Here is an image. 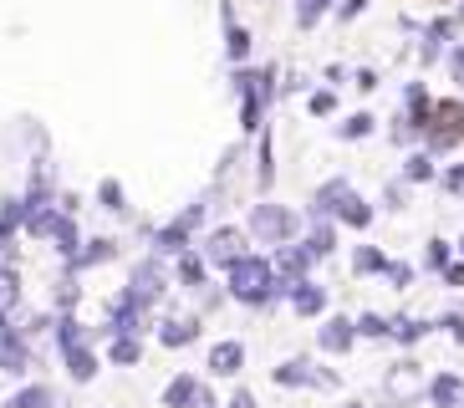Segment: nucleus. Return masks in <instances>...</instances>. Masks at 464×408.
I'll return each instance as SVG.
<instances>
[{"mask_svg": "<svg viewBox=\"0 0 464 408\" xmlns=\"http://www.w3.org/2000/svg\"><path fill=\"white\" fill-rule=\"evenodd\" d=\"M276 266L266 256H246L230 266V296L246 301V306H266V301L276 296Z\"/></svg>", "mask_w": 464, "mask_h": 408, "instance_id": "nucleus-1", "label": "nucleus"}, {"mask_svg": "<svg viewBox=\"0 0 464 408\" xmlns=\"http://www.w3.org/2000/svg\"><path fill=\"white\" fill-rule=\"evenodd\" d=\"M250 240H260V245H276V250H281V245H291V235L301 230V219L291 215L286 204H256V209H250Z\"/></svg>", "mask_w": 464, "mask_h": 408, "instance_id": "nucleus-2", "label": "nucleus"}, {"mask_svg": "<svg viewBox=\"0 0 464 408\" xmlns=\"http://www.w3.org/2000/svg\"><path fill=\"white\" fill-rule=\"evenodd\" d=\"M382 393H388L398 408H403V403H413V398L429 393V378H423V367H419V363H409V357H403L398 367H388V378H382Z\"/></svg>", "mask_w": 464, "mask_h": 408, "instance_id": "nucleus-3", "label": "nucleus"}, {"mask_svg": "<svg viewBox=\"0 0 464 408\" xmlns=\"http://www.w3.org/2000/svg\"><path fill=\"white\" fill-rule=\"evenodd\" d=\"M199 219H205V204H189L174 225H164V230H159V256H184V250H189V230Z\"/></svg>", "mask_w": 464, "mask_h": 408, "instance_id": "nucleus-4", "label": "nucleus"}, {"mask_svg": "<svg viewBox=\"0 0 464 408\" xmlns=\"http://www.w3.org/2000/svg\"><path fill=\"white\" fill-rule=\"evenodd\" d=\"M205 256L215 260V266H225L230 271L235 260H246V230H209V240H205Z\"/></svg>", "mask_w": 464, "mask_h": 408, "instance_id": "nucleus-5", "label": "nucleus"}, {"mask_svg": "<svg viewBox=\"0 0 464 408\" xmlns=\"http://www.w3.org/2000/svg\"><path fill=\"white\" fill-rule=\"evenodd\" d=\"M164 291H169V281H164V271H159V260H143L133 271V281H128V296H138L143 306H153Z\"/></svg>", "mask_w": 464, "mask_h": 408, "instance_id": "nucleus-6", "label": "nucleus"}, {"mask_svg": "<svg viewBox=\"0 0 464 408\" xmlns=\"http://www.w3.org/2000/svg\"><path fill=\"white\" fill-rule=\"evenodd\" d=\"M276 383H281V388H316V383H322V388H327V373H316L312 363H306V357H291V363H281L276 367Z\"/></svg>", "mask_w": 464, "mask_h": 408, "instance_id": "nucleus-7", "label": "nucleus"}, {"mask_svg": "<svg viewBox=\"0 0 464 408\" xmlns=\"http://www.w3.org/2000/svg\"><path fill=\"white\" fill-rule=\"evenodd\" d=\"M316 342H322V353H347L357 342V322H347V316H327V326L316 332Z\"/></svg>", "mask_w": 464, "mask_h": 408, "instance_id": "nucleus-8", "label": "nucleus"}, {"mask_svg": "<svg viewBox=\"0 0 464 408\" xmlns=\"http://www.w3.org/2000/svg\"><path fill=\"white\" fill-rule=\"evenodd\" d=\"M291 306H296V316H322L327 312V291L316 281H296L291 286Z\"/></svg>", "mask_w": 464, "mask_h": 408, "instance_id": "nucleus-9", "label": "nucleus"}, {"mask_svg": "<svg viewBox=\"0 0 464 408\" xmlns=\"http://www.w3.org/2000/svg\"><path fill=\"white\" fill-rule=\"evenodd\" d=\"M240 363H246V347L240 342H215L209 347V373H219V378H235Z\"/></svg>", "mask_w": 464, "mask_h": 408, "instance_id": "nucleus-10", "label": "nucleus"}, {"mask_svg": "<svg viewBox=\"0 0 464 408\" xmlns=\"http://www.w3.org/2000/svg\"><path fill=\"white\" fill-rule=\"evenodd\" d=\"M199 398H205V388H199V378H189V373H179L164 388V408H194Z\"/></svg>", "mask_w": 464, "mask_h": 408, "instance_id": "nucleus-11", "label": "nucleus"}, {"mask_svg": "<svg viewBox=\"0 0 464 408\" xmlns=\"http://www.w3.org/2000/svg\"><path fill=\"white\" fill-rule=\"evenodd\" d=\"M337 219H342V225H353V230H368V225H372V204L357 199V194L347 189V194H342V204H337Z\"/></svg>", "mask_w": 464, "mask_h": 408, "instance_id": "nucleus-12", "label": "nucleus"}, {"mask_svg": "<svg viewBox=\"0 0 464 408\" xmlns=\"http://www.w3.org/2000/svg\"><path fill=\"white\" fill-rule=\"evenodd\" d=\"M0 367L5 373H31V347L21 337H11V332L0 337Z\"/></svg>", "mask_w": 464, "mask_h": 408, "instance_id": "nucleus-13", "label": "nucleus"}, {"mask_svg": "<svg viewBox=\"0 0 464 408\" xmlns=\"http://www.w3.org/2000/svg\"><path fill=\"white\" fill-rule=\"evenodd\" d=\"M219 15H225V52H230V62H246V56H250V31L230 15V5H225Z\"/></svg>", "mask_w": 464, "mask_h": 408, "instance_id": "nucleus-14", "label": "nucleus"}, {"mask_svg": "<svg viewBox=\"0 0 464 408\" xmlns=\"http://www.w3.org/2000/svg\"><path fill=\"white\" fill-rule=\"evenodd\" d=\"M429 398H434V408H459L464 383L454 378V373H444V378H434V383H429Z\"/></svg>", "mask_w": 464, "mask_h": 408, "instance_id": "nucleus-15", "label": "nucleus"}, {"mask_svg": "<svg viewBox=\"0 0 464 408\" xmlns=\"http://www.w3.org/2000/svg\"><path fill=\"white\" fill-rule=\"evenodd\" d=\"M5 408H67V403H62V398H56L52 388H42V383H31V388H21V393H15Z\"/></svg>", "mask_w": 464, "mask_h": 408, "instance_id": "nucleus-16", "label": "nucleus"}, {"mask_svg": "<svg viewBox=\"0 0 464 408\" xmlns=\"http://www.w3.org/2000/svg\"><path fill=\"white\" fill-rule=\"evenodd\" d=\"M194 337H199V322H194V316H184V322H164V326H159V342H164V347H189Z\"/></svg>", "mask_w": 464, "mask_h": 408, "instance_id": "nucleus-17", "label": "nucleus"}, {"mask_svg": "<svg viewBox=\"0 0 464 408\" xmlns=\"http://www.w3.org/2000/svg\"><path fill=\"white\" fill-rule=\"evenodd\" d=\"M118 256V245L112 240H87V250H77L72 256V271H87V266H102V260Z\"/></svg>", "mask_w": 464, "mask_h": 408, "instance_id": "nucleus-18", "label": "nucleus"}, {"mask_svg": "<svg viewBox=\"0 0 464 408\" xmlns=\"http://www.w3.org/2000/svg\"><path fill=\"white\" fill-rule=\"evenodd\" d=\"M108 363H118V367L143 363V342H138V337H112L108 342Z\"/></svg>", "mask_w": 464, "mask_h": 408, "instance_id": "nucleus-19", "label": "nucleus"}, {"mask_svg": "<svg viewBox=\"0 0 464 408\" xmlns=\"http://www.w3.org/2000/svg\"><path fill=\"white\" fill-rule=\"evenodd\" d=\"M62 357H67V373H72L77 383H92V378H97V357L87 353V347H67Z\"/></svg>", "mask_w": 464, "mask_h": 408, "instance_id": "nucleus-20", "label": "nucleus"}, {"mask_svg": "<svg viewBox=\"0 0 464 408\" xmlns=\"http://www.w3.org/2000/svg\"><path fill=\"white\" fill-rule=\"evenodd\" d=\"M342 194H347V179H332V184H322V189H316V215H337Z\"/></svg>", "mask_w": 464, "mask_h": 408, "instance_id": "nucleus-21", "label": "nucleus"}, {"mask_svg": "<svg viewBox=\"0 0 464 408\" xmlns=\"http://www.w3.org/2000/svg\"><path fill=\"white\" fill-rule=\"evenodd\" d=\"M52 240H56V250H62V256H77V225H72V215L67 209H62V219H56V230H52Z\"/></svg>", "mask_w": 464, "mask_h": 408, "instance_id": "nucleus-22", "label": "nucleus"}, {"mask_svg": "<svg viewBox=\"0 0 464 408\" xmlns=\"http://www.w3.org/2000/svg\"><path fill=\"white\" fill-rule=\"evenodd\" d=\"M353 271L357 276H378V271H388V256H382V250H372V245H362V250L353 256Z\"/></svg>", "mask_w": 464, "mask_h": 408, "instance_id": "nucleus-23", "label": "nucleus"}, {"mask_svg": "<svg viewBox=\"0 0 464 408\" xmlns=\"http://www.w3.org/2000/svg\"><path fill=\"white\" fill-rule=\"evenodd\" d=\"M56 342H62V353H67V347H82V322H77V316H56Z\"/></svg>", "mask_w": 464, "mask_h": 408, "instance_id": "nucleus-24", "label": "nucleus"}, {"mask_svg": "<svg viewBox=\"0 0 464 408\" xmlns=\"http://www.w3.org/2000/svg\"><path fill=\"white\" fill-rule=\"evenodd\" d=\"M327 11H332V0H301V5H296V26H301V31H312Z\"/></svg>", "mask_w": 464, "mask_h": 408, "instance_id": "nucleus-25", "label": "nucleus"}, {"mask_svg": "<svg viewBox=\"0 0 464 408\" xmlns=\"http://www.w3.org/2000/svg\"><path fill=\"white\" fill-rule=\"evenodd\" d=\"M403 179H409V184H429V179H434V159H429V153H413V159L403 163Z\"/></svg>", "mask_w": 464, "mask_h": 408, "instance_id": "nucleus-26", "label": "nucleus"}, {"mask_svg": "<svg viewBox=\"0 0 464 408\" xmlns=\"http://www.w3.org/2000/svg\"><path fill=\"white\" fill-rule=\"evenodd\" d=\"M423 332H429V322H419V316H398L388 337H398V342H419Z\"/></svg>", "mask_w": 464, "mask_h": 408, "instance_id": "nucleus-27", "label": "nucleus"}, {"mask_svg": "<svg viewBox=\"0 0 464 408\" xmlns=\"http://www.w3.org/2000/svg\"><path fill=\"white\" fill-rule=\"evenodd\" d=\"M393 332V322H382L378 312H362L357 316V337H388Z\"/></svg>", "mask_w": 464, "mask_h": 408, "instance_id": "nucleus-28", "label": "nucleus"}, {"mask_svg": "<svg viewBox=\"0 0 464 408\" xmlns=\"http://www.w3.org/2000/svg\"><path fill=\"white\" fill-rule=\"evenodd\" d=\"M332 245H337L332 225H316V230H312V240H306V250H312V256H332Z\"/></svg>", "mask_w": 464, "mask_h": 408, "instance_id": "nucleus-29", "label": "nucleus"}, {"mask_svg": "<svg viewBox=\"0 0 464 408\" xmlns=\"http://www.w3.org/2000/svg\"><path fill=\"white\" fill-rule=\"evenodd\" d=\"M179 276H184V281H189V286H199V281H205V260H199V256H189V250H184V256H179Z\"/></svg>", "mask_w": 464, "mask_h": 408, "instance_id": "nucleus-30", "label": "nucleus"}, {"mask_svg": "<svg viewBox=\"0 0 464 408\" xmlns=\"http://www.w3.org/2000/svg\"><path fill=\"white\" fill-rule=\"evenodd\" d=\"M97 199L108 204V209H123V184H118V179H102V184H97Z\"/></svg>", "mask_w": 464, "mask_h": 408, "instance_id": "nucleus-31", "label": "nucleus"}, {"mask_svg": "<svg viewBox=\"0 0 464 408\" xmlns=\"http://www.w3.org/2000/svg\"><path fill=\"white\" fill-rule=\"evenodd\" d=\"M372 133V118L368 112H353V118L342 122V138H368Z\"/></svg>", "mask_w": 464, "mask_h": 408, "instance_id": "nucleus-32", "label": "nucleus"}, {"mask_svg": "<svg viewBox=\"0 0 464 408\" xmlns=\"http://www.w3.org/2000/svg\"><path fill=\"white\" fill-rule=\"evenodd\" d=\"M271 179H276V169H271V138L260 133V189H271Z\"/></svg>", "mask_w": 464, "mask_h": 408, "instance_id": "nucleus-33", "label": "nucleus"}, {"mask_svg": "<svg viewBox=\"0 0 464 408\" xmlns=\"http://www.w3.org/2000/svg\"><path fill=\"white\" fill-rule=\"evenodd\" d=\"M423 260H429L434 271H444V266H450V245H444V240H429V256H423Z\"/></svg>", "mask_w": 464, "mask_h": 408, "instance_id": "nucleus-34", "label": "nucleus"}, {"mask_svg": "<svg viewBox=\"0 0 464 408\" xmlns=\"http://www.w3.org/2000/svg\"><path fill=\"white\" fill-rule=\"evenodd\" d=\"M306 108H312L316 118H327V112L337 108V97H332V92H312V102H306Z\"/></svg>", "mask_w": 464, "mask_h": 408, "instance_id": "nucleus-35", "label": "nucleus"}, {"mask_svg": "<svg viewBox=\"0 0 464 408\" xmlns=\"http://www.w3.org/2000/svg\"><path fill=\"white\" fill-rule=\"evenodd\" d=\"M382 276H388L393 286H409L413 281V271H409V266H398V260H388V271H382Z\"/></svg>", "mask_w": 464, "mask_h": 408, "instance_id": "nucleus-36", "label": "nucleus"}, {"mask_svg": "<svg viewBox=\"0 0 464 408\" xmlns=\"http://www.w3.org/2000/svg\"><path fill=\"white\" fill-rule=\"evenodd\" d=\"M444 189H450V194H464V163H459V169H450V174H444Z\"/></svg>", "mask_w": 464, "mask_h": 408, "instance_id": "nucleus-37", "label": "nucleus"}, {"mask_svg": "<svg viewBox=\"0 0 464 408\" xmlns=\"http://www.w3.org/2000/svg\"><path fill=\"white\" fill-rule=\"evenodd\" d=\"M450 72H454V82L464 87V46H454V52H450Z\"/></svg>", "mask_w": 464, "mask_h": 408, "instance_id": "nucleus-38", "label": "nucleus"}, {"mask_svg": "<svg viewBox=\"0 0 464 408\" xmlns=\"http://www.w3.org/2000/svg\"><path fill=\"white\" fill-rule=\"evenodd\" d=\"M439 326H450V337H454V342H459V347H464V316H444V322H439Z\"/></svg>", "mask_w": 464, "mask_h": 408, "instance_id": "nucleus-39", "label": "nucleus"}, {"mask_svg": "<svg viewBox=\"0 0 464 408\" xmlns=\"http://www.w3.org/2000/svg\"><path fill=\"white\" fill-rule=\"evenodd\" d=\"M444 281H450V286H464V260H454V266H444Z\"/></svg>", "mask_w": 464, "mask_h": 408, "instance_id": "nucleus-40", "label": "nucleus"}, {"mask_svg": "<svg viewBox=\"0 0 464 408\" xmlns=\"http://www.w3.org/2000/svg\"><path fill=\"white\" fill-rule=\"evenodd\" d=\"M362 5H368V0H347V5H337V15L342 21H353V15H362Z\"/></svg>", "mask_w": 464, "mask_h": 408, "instance_id": "nucleus-41", "label": "nucleus"}, {"mask_svg": "<svg viewBox=\"0 0 464 408\" xmlns=\"http://www.w3.org/2000/svg\"><path fill=\"white\" fill-rule=\"evenodd\" d=\"M225 408H256V398H250L246 388H240V393H235V398H230V403H225Z\"/></svg>", "mask_w": 464, "mask_h": 408, "instance_id": "nucleus-42", "label": "nucleus"}, {"mask_svg": "<svg viewBox=\"0 0 464 408\" xmlns=\"http://www.w3.org/2000/svg\"><path fill=\"white\" fill-rule=\"evenodd\" d=\"M194 408H219V403H215V398H209V393H205V398H199V403H194Z\"/></svg>", "mask_w": 464, "mask_h": 408, "instance_id": "nucleus-43", "label": "nucleus"}, {"mask_svg": "<svg viewBox=\"0 0 464 408\" xmlns=\"http://www.w3.org/2000/svg\"><path fill=\"white\" fill-rule=\"evenodd\" d=\"M459 256H464V240H459Z\"/></svg>", "mask_w": 464, "mask_h": 408, "instance_id": "nucleus-44", "label": "nucleus"}, {"mask_svg": "<svg viewBox=\"0 0 464 408\" xmlns=\"http://www.w3.org/2000/svg\"><path fill=\"white\" fill-rule=\"evenodd\" d=\"M347 408H362V403H347Z\"/></svg>", "mask_w": 464, "mask_h": 408, "instance_id": "nucleus-45", "label": "nucleus"}, {"mask_svg": "<svg viewBox=\"0 0 464 408\" xmlns=\"http://www.w3.org/2000/svg\"><path fill=\"white\" fill-rule=\"evenodd\" d=\"M459 408H464V398H459Z\"/></svg>", "mask_w": 464, "mask_h": 408, "instance_id": "nucleus-46", "label": "nucleus"}, {"mask_svg": "<svg viewBox=\"0 0 464 408\" xmlns=\"http://www.w3.org/2000/svg\"><path fill=\"white\" fill-rule=\"evenodd\" d=\"M459 11H464V5H459Z\"/></svg>", "mask_w": 464, "mask_h": 408, "instance_id": "nucleus-47", "label": "nucleus"}]
</instances>
